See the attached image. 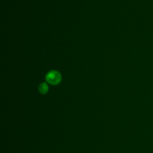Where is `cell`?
<instances>
[{
  "instance_id": "obj_2",
  "label": "cell",
  "mask_w": 153,
  "mask_h": 153,
  "mask_svg": "<svg viewBox=\"0 0 153 153\" xmlns=\"http://www.w3.org/2000/svg\"><path fill=\"white\" fill-rule=\"evenodd\" d=\"M39 91L42 94H45L48 91V85L46 82H42L39 86Z\"/></svg>"
},
{
  "instance_id": "obj_1",
  "label": "cell",
  "mask_w": 153,
  "mask_h": 153,
  "mask_svg": "<svg viewBox=\"0 0 153 153\" xmlns=\"http://www.w3.org/2000/svg\"><path fill=\"white\" fill-rule=\"evenodd\" d=\"M45 80L51 85H57L62 81V75L57 71L53 70L46 74Z\"/></svg>"
}]
</instances>
